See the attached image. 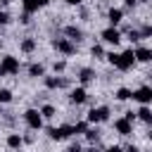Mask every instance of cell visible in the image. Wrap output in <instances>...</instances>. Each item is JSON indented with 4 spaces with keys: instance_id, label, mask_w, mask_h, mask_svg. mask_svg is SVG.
I'll list each match as a JSON object with an SVG mask.
<instances>
[{
    "instance_id": "1",
    "label": "cell",
    "mask_w": 152,
    "mask_h": 152,
    "mask_svg": "<svg viewBox=\"0 0 152 152\" xmlns=\"http://www.w3.org/2000/svg\"><path fill=\"white\" fill-rule=\"evenodd\" d=\"M107 59H109V64H114L116 69H121V71H128L133 64H135V55H133V50H124V52H109V55H104Z\"/></svg>"
},
{
    "instance_id": "2",
    "label": "cell",
    "mask_w": 152,
    "mask_h": 152,
    "mask_svg": "<svg viewBox=\"0 0 152 152\" xmlns=\"http://www.w3.org/2000/svg\"><path fill=\"white\" fill-rule=\"evenodd\" d=\"M24 121H26V126L33 128V131L43 128V114H40V109H26V112H24Z\"/></svg>"
},
{
    "instance_id": "3",
    "label": "cell",
    "mask_w": 152,
    "mask_h": 152,
    "mask_svg": "<svg viewBox=\"0 0 152 152\" xmlns=\"http://www.w3.org/2000/svg\"><path fill=\"white\" fill-rule=\"evenodd\" d=\"M19 71V59L12 57V55H5L0 59V76H7V74H17Z\"/></svg>"
},
{
    "instance_id": "4",
    "label": "cell",
    "mask_w": 152,
    "mask_h": 152,
    "mask_svg": "<svg viewBox=\"0 0 152 152\" xmlns=\"http://www.w3.org/2000/svg\"><path fill=\"white\" fill-rule=\"evenodd\" d=\"M109 119V107H93L88 112V124H102Z\"/></svg>"
},
{
    "instance_id": "5",
    "label": "cell",
    "mask_w": 152,
    "mask_h": 152,
    "mask_svg": "<svg viewBox=\"0 0 152 152\" xmlns=\"http://www.w3.org/2000/svg\"><path fill=\"white\" fill-rule=\"evenodd\" d=\"M48 135L52 140H64L69 135H74V126H59V128H48Z\"/></svg>"
},
{
    "instance_id": "6",
    "label": "cell",
    "mask_w": 152,
    "mask_h": 152,
    "mask_svg": "<svg viewBox=\"0 0 152 152\" xmlns=\"http://www.w3.org/2000/svg\"><path fill=\"white\" fill-rule=\"evenodd\" d=\"M133 100L140 102V104H150V102H152V88H150V86H142V88L133 90Z\"/></svg>"
},
{
    "instance_id": "7",
    "label": "cell",
    "mask_w": 152,
    "mask_h": 152,
    "mask_svg": "<svg viewBox=\"0 0 152 152\" xmlns=\"http://www.w3.org/2000/svg\"><path fill=\"white\" fill-rule=\"evenodd\" d=\"M52 45H55L59 52H64V55H74V52H76V45H74L69 38H55Z\"/></svg>"
},
{
    "instance_id": "8",
    "label": "cell",
    "mask_w": 152,
    "mask_h": 152,
    "mask_svg": "<svg viewBox=\"0 0 152 152\" xmlns=\"http://www.w3.org/2000/svg\"><path fill=\"white\" fill-rule=\"evenodd\" d=\"M114 128H116L119 135H131V133H133V121H128L126 116H121V119L114 121Z\"/></svg>"
},
{
    "instance_id": "9",
    "label": "cell",
    "mask_w": 152,
    "mask_h": 152,
    "mask_svg": "<svg viewBox=\"0 0 152 152\" xmlns=\"http://www.w3.org/2000/svg\"><path fill=\"white\" fill-rule=\"evenodd\" d=\"M102 40L109 43V45H119V43H121V33H119L114 26H109V28L102 31Z\"/></svg>"
},
{
    "instance_id": "10",
    "label": "cell",
    "mask_w": 152,
    "mask_h": 152,
    "mask_svg": "<svg viewBox=\"0 0 152 152\" xmlns=\"http://www.w3.org/2000/svg\"><path fill=\"white\" fill-rule=\"evenodd\" d=\"M50 0H21V5H24V12H28V14H33V12H38L40 7H45Z\"/></svg>"
},
{
    "instance_id": "11",
    "label": "cell",
    "mask_w": 152,
    "mask_h": 152,
    "mask_svg": "<svg viewBox=\"0 0 152 152\" xmlns=\"http://www.w3.org/2000/svg\"><path fill=\"white\" fill-rule=\"evenodd\" d=\"M133 55H135V62H152V50L150 48H135Z\"/></svg>"
},
{
    "instance_id": "12",
    "label": "cell",
    "mask_w": 152,
    "mask_h": 152,
    "mask_svg": "<svg viewBox=\"0 0 152 152\" xmlns=\"http://www.w3.org/2000/svg\"><path fill=\"white\" fill-rule=\"evenodd\" d=\"M69 97H71V102L81 104V102H86V100H88V93H86V88H74Z\"/></svg>"
},
{
    "instance_id": "13",
    "label": "cell",
    "mask_w": 152,
    "mask_h": 152,
    "mask_svg": "<svg viewBox=\"0 0 152 152\" xmlns=\"http://www.w3.org/2000/svg\"><path fill=\"white\" fill-rule=\"evenodd\" d=\"M107 19H109V24H112V26H116V24L124 19V12H121L119 7H112V10L107 12Z\"/></svg>"
},
{
    "instance_id": "14",
    "label": "cell",
    "mask_w": 152,
    "mask_h": 152,
    "mask_svg": "<svg viewBox=\"0 0 152 152\" xmlns=\"http://www.w3.org/2000/svg\"><path fill=\"white\" fill-rule=\"evenodd\" d=\"M135 116H138V119H142L145 124H152V109H150L147 104H142V107L135 112Z\"/></svg>"
},
{
    "instance_id": "15",
    "label": "cell",
    "mask_w": 152,
    "mask_h": 152,
    "mask_svg": "<svg viewBox=\"0 0 152 152\" xmlns=\"http://www.w3.org/2000/svg\"><path fill=\"white\" fill-rule=\"evenodd\" d=\"M64 33L69 36V40H81V38H83V31H81V28H76V26H66V28H64Z\"/></svg>"
},
{
    "instance_id": "16",
    "label": "cell",
    "mask_w": 152,
    "mask_h": 152,
    "mask_svg": "<svg viewBox=\"0 0 152 152\" xmlns=\"http://www.w3.org/2000/svg\"><path fill=\"white\" fill-rule=\"evenodd\" d=\"M21 142H24V140H21V135H17V133L7 135V147H10V150H19V147H21Z\"/></svg>"
},
{
    "instance_id": "17",
    "label": "cell",
    "mask_w": 152,
    "mask_h": 152,
    "mask_svg": "<svg viewBox=\"0 0 152 152\" xmlns=\"http://www.w3.org/2000/svg\"><path fill=\"white\" fill-rule=\"evenodd\" d=\"M93 78H95V74H93L90 69H81V71H78V81H81L83 86H86V83H90Z\"/></svg>"
},
{
    "instance_id": "18",
    "label": "cell",
    "mask_w": 152,
    "mask_h": 152,
    "mask_svg": "<svg viewBox=\"0 0 152 152\" xmlns=\"http://www.w3.org/2000/svg\"><path fill=\"white\" fill-rule=\"evenodd\" d=\"M45 86H48V88H62L64 81L57 78V76H45Z\"/></svg>"
},
{
    "instance_id": "19",
    "label": "cell",
    "mask_w": 152,
    "mask_h": 152,
    "mask_svg": "<svg viewBox=\"0 0 152 152\" xmlns=\"http://www.w3.org/2000/svg\"><path fill=\"white\" fill-rule=\"evenodd\" d=\"M131 97H133V90H128V88H119L116 90V100L124 102V100H131Z\"/></svg>"
},
{
    "instance_id": "20",
    "label": "cell",
    "mask_w": 152,
    "mask_h": 152,
    "mask_svg": "<svg viewBox=\"0 0 152 152\" xmlns=\"http://www.w3.org/2000/svg\"><path fill=\"white\" fill-rule=\"evenodd\" d=\"M33 50H36V40L33 38H26L21 43V52H33Z\"/></svg>"
},
{
    "instance_id": "21",
    "label": "cell",
    "mask_w": 152,
    "mask_h": 152,
    "mask_svg": "<svg viewBox=\"0 0 152 152\" xmlns=\"http://www.w3.org/2000/svg\"><path fill=\"white\" fill-rule=\"evenodd\" d=\"M40 114H43V119H52L55 116V107L52 104H43L40 107Z\"/></svg>"
},
{
    "instance_id": "22",
    "label": "cell",
    "mask_w": 152,
    "mask_h": 152,
    "mask_svg": "<svg viewBox=\"0 0 152 152\" xmlns=\"http://www.w3.org/2000/svg\"><path fill=\"white\" fill-rule=\"evenodd\" d=\"M28 74H31V76H43L45 69H43L40 64H31V66H28Z\"/></svg>"
},
{
    "instance_id": "23",
    "label": "cell",
    "mask_w": 152,
    "mask_h": 152,
    "mask_svg": "<svg viewBox=\"0 0 152 152\" xmlns=\"http://www.w3.org/2000/svg\"><path fill=\"white\" fill-rule=\"evenodd\" d=\"M86 138H88V140H90V142H95V140H97V138H100V133H97V131H95V128H88V131H86Z\"/></svg>"
},
{
    "instance_id": "24",
    "label": "cell",
    "mask_w": 152,
    "mask_h": 152,
    "mask_svg": "<svg viewBox=\"0 0 152 152\" xmlns=\"http://www.w3.org/2000/svg\"><path fill=\"white\" fill-rule=\"evenodd\" d=\"M12 100V93L10 90H0V102H10Z\"/></svg>"
},
{
    "instance_id": "25",
    "label": "cell",
    "mask_w": 152,
    "mask_h": 152,
    "mask_svg": "<svg viewBox=\"0 0 152 152\" xmlns=\"http://www.w3.org/2000/svg\"><path fill=\"white\" fill-rule=\"evenodd\" d=\"M93 57H104V50L100 45H93Z\"/></svg>"
},
{
    "instance_id": "26",
    "label": "cell",
    "mask_w": 152,
    "mask_h": 152,
    "mask_svg": "<svg viewBox=\"0 0 152 152\" xmlns=\"http://www.w3.org/2000/svg\"><path fill=\"white\" fill-rule=\"evenodd\" d=\"M147 36H152V26H145V28L140 31V38H147Z\"/></svg>"
},
{
    "instance_id": "27",
    "label": "cell",
    "mask_w": 152,
    "mask_h": 152,
    "mask_svg": "<svg viewBox=\"0 0 152 152\" xmlns=\"http://www.w3.org/2000/svg\"><path fill=\"white\" fill-rule=\"evenodd\" d=\"M0 24H2V26L10 24V14H7V12H0Z\"/></svg>"
},
{
    "instance_id": "28",
    "label": "cell",
    "mask_w": 152,
    "mask_h": 152,
    "mask_svg": "<svg viewBox=\"0 0 152 152\" xmlns=\"http://www.w3.org/2000/svg\"><path fill=\"white\" fill-rule=\"evenodd\" d=\"M64 69H66L64 62H55V71H64Z\"/></svg>"
},
{
    "instance_id": "29",
    "label": "cell",
    "mask_w": 152,
    "mask_h": 152,
    "mask_svg": "<svg viewBox=\"0 0 152 152\" xmlns=\"http://www.w3.org/2000/svg\"><path fill=\"white\" fill-rule=\"evenodd\" d=\"M28 21H31V14L24 12V14H21V24H28Z\"/></svg>"
},
{
    "instance_id": "30",
    "label": "cell",
    "mask_w": 152,
    "mask_h": 152,
    "mask_svg": "<svg viewBox=\"0 0 152 152\" xmlns=\"http://www.w3.org/2000/svg\"><path fill=\"white\" fill-rule=\"evenodd\" d=\"M104 152H121V147H119V145H112V147H107Z\"/></svg>"
},
{
    "instance_id": "31",
    "label": "cell",
    "mask_w": 152,
    "mask_h": 152,
    "mask_svg": "<svg viewBox=\"0 0 152 152\" xmlns=\"http://www.w3.org/2000/svg\"><path fill=\"white\" fill-rule=\"evenodd\" d=\"M126 119L128 121H135V112H126Z\"/></svg>"
},
{
    "instance_id": "32",
    "label": "cell",
    "mask_w": 152,
    "mask_h": 152,
    "mask_svg": "<svg viewBox=\"0 0 152 152\" xmlns=\"http://www.w3.org/2000/svg\"><path fill=\"white\" fill-rule=\"evenodd\" d=\"M69 152H81V145H78V142H76V145H71V147H69Z\"/></svg>"
},
{
    "instance_id": "33",
    "label": "cell",
    "mask_w": 152,
    "mask_h": 152,
    "mask_svg": "<svg viewBox=\"0 0 152 152\" xmlns=\"http://www.w3.org/2000/svg\"><path fill=\"white\" fill-rule=\"evenodd\" d=\"M124 2H126V7H133V5L138 2V0H124Z\"/></svg>"
},
{
    "instance_id": "34",
    "label": "cell",
    "mask_w": 152,
    "mask_h": 152,
    "mask_svg": "<svg viewBox=\"0 0 152 152\" xmlns=\"http://www.w3.org/2000/svg\"><path fill=\"white\" fill-rule=\"evenodd\" d=\"M126 152H140V150H138V147H133V145H131V147H126Z\"/></svg>"
},
{
    "instance_id": "35",
    "label": "cell",
    "mask_w": 152,
    "mask_h": 152,
    "mask_svg": "<svg viewBox=\"0 0 152 152\" xmlns=\"http://www.w3.org/2000/svg\"><path fill=\"white\" fill-rule=\"evenodd\" d=\"M66 2H69V5H81L83 0H66Z\"/></svg>"
},
{
    "instance_id": "36",
    "label": "cell",
    "mask_w": 152,
    "mask_h": 152,
    "mask_svg": "<svg viewBox=\"0 0 152 152\" xmlns=\"http://www.w3.org/2000/svg\"><path fill=\"white\" fill-rule=\"evenodd\" d=\"M86 152H97V150H95V147H90V150H86Z\"/></svg>"
},
{
    "instance_id": "37",
    "label": "cell",
    "mask_w": 152,
    "mask_h": 152,
    "mask_svg": "<svg viewBox=\"0 0 152 152\" xmlns=\"http://www.w3.org/2000/svg\"><path fill=\"white\" fill-rule=\"evenodd\" d=\"M147 138H150V142H152V131H150V133H147Z\"/></svg>"
},
{
    "instance_id": "38",
    "label": "cell",
    "mask_w": 152,
    "mask_h": 152,
    "mask_svg": "<svg viewBox=\"0 0 152 152\" xmlns=\"http://www.w3.org/2000/svg\"><path fill=\"white\" fill-rule=\"evenodd\" d=\"M140 2H150V0H140Z\"/></svg>"
}]
</instances>
